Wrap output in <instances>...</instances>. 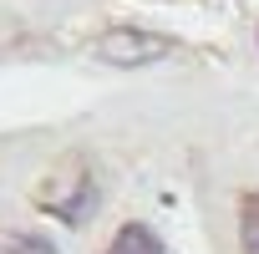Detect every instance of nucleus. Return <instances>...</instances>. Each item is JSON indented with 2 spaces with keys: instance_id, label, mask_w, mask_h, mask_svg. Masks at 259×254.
<instances>
[{
  "instance_id": "nucleus-1",
  "label": "nucleus",
  "mask_w": 259,
  "mask_h": 254,
  "mask_svg": "<svg viewBox=\"0 0 259 254\" xmlns=\"http://www.w3.org/2000/svg\"><path fill=\"white\" fill-rule=\"evenodd\" d=\"M36 203H41L46 214L66 219V224H81V219L92 214V203H97V183H92L87 163H66L56 178H46V183L36 188Z\"/></svg>"
},
{
  "instance_id": "nucleus-2",
  "label": "nucleus",
  "mask_w": 259,
  "mask_h": 254,
  "mask_svg": "<svg viewBox=\"0 0 259 254\" xmlns=\"http://www.w3.org/2000/svg\"><path fill=\"white\" fill-rule=\"evenodd\" d=\"M97 56L102 61H153V56H163V41L158 36H138V31H117V36L97 41Z\"/></svg>"
},
{
  "instance_id": "nucleus-3",
  "label": "nucleus",
  "mask_w": 259,
  "mask_h": 254,
  "mask_svg": "<svg viewBox=\"0 0 259 254\" xmlns=\"http://www.w3.org/2000/svg\"><path fill=\"white\" fill-rule=\"evenodd\" d=\"M107 254H163V239L148 224H122L107 244Z\"/></svg>"
},
{
  "instance_id": "nucleus-4",
  "label": "nucleus",
  "mask_w": 259,
  "mask_h": 254,
  "mask_svg": "<svg viewBox=\"0 0 259 254\" xmlns=\"http://www.w3.org/2000/svg\"><path fill=\"white\" fill-rule=\"evenodd\" d=\"M239 244H244V254H259V193H249L239 203Z\"/></svg>"
},
{
  "instance_id": "nucleus-5",
  "label": "nucleus",
  "mask_w": 259,
  "mask_h": 254,
  "mask_svg": "<svg viewBox=\"0 0 259 254\" xmlns=\"http://www.w3.org/2000/svg\"><path fill=\"white\" fill-rule=\"evenodd\" d=\"M0 254H51V244H36V239H16V244H6Z\"/></svg>"
}]
</instances>
